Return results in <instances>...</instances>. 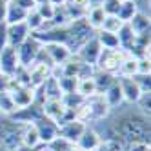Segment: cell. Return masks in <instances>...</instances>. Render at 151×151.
Masks as SVG:
<instances>
[{
	"mask_svg": "<svg viewBox=\"0 0 151 151\" xmlns=\"http://www.w3.org/2000/svg\"><path fill=\"white\" fill-rule=\"evenodd\" d=\"M120 6H122V0H102V4H100V7L106 13V17L116 15L118 9H120Z\"/></svg>",
	"mask_w": 151,
	"mask_h": 151,
	"instance_id": "cell-35",
	"label": "cell"
},
{
	"mask_svg": "<svg viewBox=\"0 0 151 151\" xmlns=\"http://www.w3.org/2000/svg\"><path fill=\"white\" fill-rule=\"evenodd\" d=\"M137 73H138V60L127 55V57L120 62V66H118L116 77H135Z\"/></svg>",
	"mask_w": 151,
	"mask_h": 151,
	"instance_id": "cell-25",
	"label": "cell"
},
{
	"mask_svg": "<svg viewBox=\"0 0 151 151\" xmlns=\"http://www.w3.org/2000/svg\"><path fill=\"white\" fill-rule=\"evenodd\" d=\"M35 127H37V131H38V138H40V144H49L53 138H57L58 137V126L57 122H53L49 120L47 116H42L38 118L37 122H33Z\"/></svg>",
	"mask_w": 151,
	"mask_h": 151,
	"instance_id": "cell-9",
	"label": "cell"
},
{
	"mask_svg": "<svg viewBox=\"0 0 151 151\" xmlns=\"http://www.w3.org/2000/svg\"><path fill=\"white\" fill-rule=\"evenodd\" d=\"M24 22L27 24L29 31L33 33V31H38V29L42 27V24H44V20H42V17L37 13V9H31V11H27V17H26V20H24Z\"/></svg>",
	"mask_w": 151,
	"mask_h": 151,
	"instance_id": "cell-31",
	"label": "cell"
},
{
	"mask_svg": "<svg viewBox=\"0 0 151 151\" xmlns=\"http://www.w3.org/2000/svg\"><path fill=\"white\" fill-rule=\"evenodd\" d=\"M44 2H47V0H35V4H44Z\"/></svg>",
	"mask_w": 151,
	"mask_h": 151,
	"instance_id": "cell-48",
	"label": "cell"
},
{
	"mask_svg": "<svg viewBox=\"0 0 151 151\" xmlns=\"http://www.w3.org/2000/svg\"><path fill=\"white\" fill-rule=\"evenodd\" d=\"M127 26L131 27V31L135 35H142V33H149V13H144V11H138L131 20L127 22Z\"/></svg>",
	"mask_w": 151,
	"mask_h": 151,
	"instance_id": "cell-18",
	"label": "cell"
},
{
	"mask_svg": "<svg viewBox=\"0 0 151 151\" xmlns=\"http://www.w3.org/2000/svg\"><path fill=\"white\" fill-rule=\"evenodd\" d=\"M142 93H151V75H135L133 77Z\"/></svg>",
	"mask_w": 151,
	"mask_h": 151,
	"instance_id": "cell-38",
	"label": "cell"
},
{
	"mask_svg": "<svg viewBox=\"0 0 151 151\" xmlns=\"http://www.w3.org/2000/svg\"><path fill=\"white\" fill-rule=\"evenodd\" d=\"M95 151H124V144L116 138H102Z\"/></svg>",
	"mask_w": 151,
	"mask_h": 151,
	"instance_id": "cell-32",
	"label": "cell"
},
{
	"mask_svg": "<svg viewBox=\"0 0 151 151\" xmlns=\"http://www.w3.org/2000/svg\"><path fill=\"white\" fill-rule=\"evenodd\" d=\"M68 4L77 7V9H82V11H88L89 7V0H68Z\"/></svg>",
	"mask_w": 151,
	"mask_h": 151,
	"instance_id": "cell-44",
	"label": "cell"
},
{
	"mask_svg": "<svg viewBox=\"0 0 151 151\" xmlns=\"http://www.w3.org/2000/svg\"><path fill=\"white\" fill-rule=\"evenodd\" d=\"M102 96H104V100H106V104L111 107V109H116V107H120L122 104H124V96H122V89H120V86H118V80H115L109 88H107L104 93H102Z\"/></svg>",
	"mask_w": 151,
	"mask_h": 151,
	"instance_id": "cell-17",
	"label": "cell"
},
{
	"mask_svg": "<svg viewBox=\"0 0 151 151\" xmlns=\"http://www.w3.org/2000/svg\"><path fill=\"white\" fill-rule=\"evenodd\" d=\"M0 151H9V149H6L4 146H0Z\"/></svg>",
	"mask_w": 151,
	"mask_h": 151,
	"instance_id": "cell-49",
	"label": "cell"
},
{
	"mask_svg": "<svg viewBox=\"0 0 151 151\" xmlns=\"http://www.w3.org/2000/svg\"><path fill=\"white\" fill-rule=\"evenodd\" d=\"M77 93L84 99H91V96L99 95L96 91V86H95V80L93 78H78L77 82Z\"/></svg>",
	"mask_w": 151,
	"mask_h": 151,
	"instance_id": "cell-26",
	"label": "cell"
},
{
	"mask_svg": "<svg viewBox=\"0 0 151 151\" xmlns=\"http://www.w3.org/2000/svg\"><path fill=\"white\" fill-rule=\"evenodd\" d=\"M137 75H151V60L149 58L138 60V73Z\"/></svg>",
	"mask_w": 151,
	"mask_h": 151,
	"instance_id": "cell-41",
	"label": "cell"
},
{
	"mask_svg": "<svg viewBox=\"0 0 151 151\" xmlns=\"http://www.w3.org/2000/svg\"><path fill=\"white\" fill-rule=\"evenodd\" d=\"M116 80H118V86H120V89H122L124 102L135 106L137 100L140 99V95H142V89L138 88L137 80L133 77H116Z\"/></svg>",
	"mask_w": 151,
	"mask_h": 151,
	"instance_id": "cell-8",
	"label": "cell"
},
{
	"mask_svg": "<svg viewBox=\"0 0 151 151\" xmlns=\"http://www.w3.org/2000/svg\"><path fill=\"white\" fill-rule=\"evenodd\" d=\"M60 100H62V104H64V107H66V109H77V107L86 100L84 96H80L77 91L75 93H64L62 96H60Z\"/></svg>",
	"mask_w": 151,
	"mask_h": 151,
	"instance_id": "cell-28",
	"label": "cell"
},
{
	"mask_svg": "<svg viewBox=\"0 0 151 151\" xmlns=\"http://www.w3.org/2000/svg\"><path fill=\"white\" fill-rule=\"evenodd\" d=\"M66 29H68V40H66V46H68V49L71 51V55L78 53V49H80L89 38H93L95 33H96V31L89 26V22L86 20V17L68 22Z\"/></svg>",
	"mask_w": 151,
	"mask_h": 151,
	"instance_id": "cell-2",
	"label": "cell"
},
{
	"mask_svg": "<svg viewBox=\"0 0 151 151\" xmlns=\"http://www.w3.org/2000/svg\"><path fill=\"white\" fill-rule=\"evenodd\" d=\"M47 146V149L49 151H68L71 146H73V142H69L68 138H64V137H57V138H53L49 144H46Z\"/></svg>",
	"mask_w": 151,
	"mask_h": 151,
	"instance_id": "cell-33",
	"label": "cell"
},
{
	"mask_svg": "<svg viewBox=\"0 0 151 151\" xmlns=\"http://www.w3.org/2000/svg\"><path fill=\"white\" fill-rule=\"evenodd\" d=\"M95 37H96V40H99V44L102 46V49H116L118 47V38L113 33H107V31L99 29L95 33Z\"/></svg>",
	"mask_w": 151,
	"mask_h": 151,
	"instance_id": "cell-27",
	"label": "cell"
},
{
	"mask_svg": "<svg viewBox=\"0 0 151 151\" xmlns=\"http://www.w3.org/2000/svg\"><path fill=\"white\" fill-rule=\"evenodd\" d=\"M93 80H95V86H96L99 95H102L116 80V77H115V75H111V73H106V71H99V69H96L95 75H93Z\"/></svg>",
	"mask_w": 151,
	"mask_h": 151,
	"instance_id": "cell-23",
	"label": "cell"
},
{
	"mask_svg": "<svg viewBox=\"0 0 151 151\" xmlns=\"http://www.w3.org/2000/svg\"><path fill=\"white\" fill-rule=\"evenodd\" d=\"M100 53H102V46L99 44L96 37H93V38H89L88 42H86V44L78 49V53H75V55H77L82 62L95 66L96 60H99V57H100Z\"/></svg>",
	"mask_w": 151,
	"mask_h": 151,
	"instance_id": "cell-10",
	"label": "cell"
},
{
	"mask_svg": "<svg viewBox=\"0 0 151 151\" xmlns=\"http://www.w3.org/2000/svg\"><path fill=\"white\" fill-rule=\"evenodd\" d=\"M42 44L38 40H35L33 37L29 35V38L26 42H22L18 47H17V57H18V64H20V68H29L31 64H33L38 57V51H40Z\"/></svg>",
	"mask_w": 151,
	"mask_h": 151,
	"instance_id": "cell-4",
	"label": "cell"
},
{
	"mask_svg": "<svg viewBox=\"0 0 151 151\" xmlns=\"http://www.w3.org/2000/svg\"><path fill=\"white\" fill-rule=\"evenodd\" d=\"M107 122L113 138H116L124 146L129 142H149V116L142 115L131 104L124 102L120 107L111 109V113L107 115Z\"/></svg>",
	"mask_w": 151,
	"mask_h": 151,
	"instance_id": "cell-1",
	"label": "cell"
},
{
	"mask_svg": "<svg viewBox=\"0 0 151 151\" xmlns=\"http://www.w3.org/2000/svg\"><path fill=\"white\" fill-rule=\"evenodd\" d=\"M127 57V53L120 47L116 49H102L99 60H96V69L99 71H106V73H111L116 77V71H118V66H120V62Z\"/></svg>",
	"mask_w": 151,
	"mask_h": 151,
	"instance_id": "cell-3",
	"label": "cell"
},
{
	"mask_svg": "<svg viewBox=\"0 0 151 151\" xmlns=\"http://www.w3.org/2000/svg\"><path fill=\"white\" fill-rule=\"evenodd\" d=\"M13 99V104L17 109H20V107H27L35 102V95H37V89L29 88V86H22V88H18L17 91H11L9 93Z\"/></svg>",
	"mask_w": 151,
	"mask_h": 151,
	"instance_id": "cell-14",
	"label": "cell"
},
{
	"mask_svg": "<svg viewBox=\"0 0 151 151\" xmlns=\"http://www.w3.org/2000/svg\"><path fill=\"white\" fill-rule=\"evenodd\" d=\"M100 140H102V137L95 131V129L88 124V127H86V131L80 135V138L77 140V144L82 151H95L96 147H99V144H100Z\"/></svg>",
	"mask_w": 151,
	"mask_h": 151,
	"instance_id": "cell-16",
	"label": "cell"
},
{
	"mask_svg": "<svg viewBox=\"0 0 151 151\" xmlns=\"http://www.w3.org/2000/svg\"><path fill=\"white\" fill-rule=\"evenodd\" d=\"M77 82H78V78H75V77H62V78H58V88H60L62 95L77 91Z\"/></svg>",
	"mask_w": 151,
	"mask_h": 151,
	"instance_id": "cell-34",
	"label": "cell"
},
{
	"mask_svg": "<svg viewBox=\"0 0 151 151\" xmlns=\"http://www.w3.org/2000/svg\"><path fill=\"white\" fill-rule=\"evenodd\" d=\"M35 9H37V13L42 17V20H44V22H49L51 17H53V13H55V6H51L49 2L37 4V6H35Z\"/></svg>",
	"mask_w": 151,
	"mask_h": 151,
	"instance_id": "cell-36",
	"label": "cell"
},
{
	"mask_svg": "<svg viewBox=\"0 0 151 151\" xmlns=\"http://www.w3.org/2000/svg\"><path fill=\"white\" fill-rule=\"evenodd\" d=\"M27 17V11L22 7H18L15 4H11L7 0V7H6V24L11 26V24H17V22H24Z\"/></svg>",
	"mask_w": 151,
	"mask_h": 151,
	"instance_id": "cell-21",
	"label": "cell"
},
{
	"mask_svg": "<svg viewBox=\"0 0 151 151\" xmlns=\"http://www.w3.org/2000/svg\"><path fill=\"white\" fill-rule=\"evenodd\" d=\"M138 11H140V9H138V4L135 2V0H122V6H120V9H118L116 17L120 18L122 22L127 24Z\"/></svg>",
	"mask_w": 151,
	"mask_h": 151,
	"instance_id": "cell-24",
	"label": "cell"
},
{
	"mask_svg": "<svg viewBox=\"0 0 151 151\" xmlns=\"http://www.w3.org/2000/svg\"><path fill=\"white\" fill-rule=\"evenodd\" d=\"M29 35H31V31L26 22H17V24L7 26V46L17 49L22 42L29 38Z\"/></svg>",
	"mask_w": 151,
	"mask_h": 151,
	"instance_id": "cell-11",
	"label": "cell"
},
{
	"mask_svg": "<svg viewBox=\"0 0 151 151\" xmlns=\"http://www.w3.org/2000/svg\"><path fill=\"white\" fill-rule=\"evenodd\" d=\"M116 38H118V47L124 49L126 53L131 49V46L135 44V38L137 35L131 31V27H129L127 24H124L120 29H118V33H116Z\"/></svg>",
	"mask_w": 151,
	"mask_h": 151,
	"instance_id": "cell-20",
	"label": "cell"
},
{
	"mask_svg": "<svg viewBox=\"0 0 151 151\" xmlns=\"http://www.w3.org/2000/svg\"><path fill=\"white\" fill-rule=\"evenodd\" d=\"M86 127H88V124H84L80 120H71L68 124H64L58 127V135L64 137V138H68L69 142H77V140L80 138V135L86 131Z\"/></svg>",
	"mask_w": 151,
	"mask_h": 151,
	"instance_id": "cell-15",
	"label": "cell"
},
{
	"mask_svg": "<svg viewBox=\"0 0 151 151\" xmlns=\"http://www.w3.org/2000/svg\"><path fill=\"white\" fill-rule=\"evenodd\" d=\"M27 75H29V88L38 89L40 86L46 82V78L51 75V64L35 60V62L27 68Z\"/></svg>",
	"mask_w": 151,
	"mask_h": 151,
	"instance_id": "cell-6",
	"label": "cell"
},
{
	"mask_svg": "<svg viewBox=\"0 0 151 151\" xmlns=\"http://www.w3.org/2000/svg\"><path fill=\"white\" fill-rule=\"evenodd\" d=\"M6 7L7 0H0V22H6Z\"/></svg>",
	"mask_w": 151,
	"mask_h": 151,
	"instance_id": "cell-45",
	"label": "cell"
},
{
	"mask_svg": "<svg viewBox=\"0 0 151 151\" xmlns=\"http://www.w3.org/2000/svg\"><path fill=\"white\" fill-rule=\"evenodd\" d=\"M104 18H106V13L102 11L100 6H89L88 11H86V20L89 22V26H91L95 31L100 29V26H102V22H104Z\"/></svg>",
	"mask_w": 151,
	"mask_h": 151,
	"instance_id": "cell-22",
	"label": "cell"
},
{
	"mask_svg": "<svg viewBox=\"0 0 151 151\" xmlns=\"http://www.w3.org/2000/svg\"><path fill=\"white\" fill-rule=\"evenodd\" d=\"M149 102H151V93H142V95H140V99L137 100L135 107H137V109L142 113V115L149 116V113H151V109H149Z\"/></svg>",
	"mask_w": 151,
	"mask_h": 151,
	"instance_id": "cell-37",
	"label": "cell"
},
{
	"mask_svg": "<svg viewBox=\"0 0 151 151\" xmlns=\"http://www.w3.org/2000/svg\"><path fill=\"white\" fill-rule=\"evenodd\" d=\"M22 147H27V149H37L40 146V138H38V131L35 124H26L22 127Z\"/></svg>",
	"mask_w": 151,
	"mask_h": 151,
	"instance_id": "cell-19",
	"label": "cell"
},
{
	"mask_svg": "<svg viewBox=\"0 0 151 151\" xmlns=\"http://www.w3.org/2000/svg\"><path fill=\"white\" fill-rule=\"evenodd\" d=\"M47 2H49L51 6H55V7H57V6H62V4H66V0H47Z\"/></svg>",
	"mask_w": 151,
	"mask_h": 151,
	"instance_id": "cell-46",
	"label": "cell"
},
{
	"mask_svg": "<svg viewBox=\"0 0 151 151\" xmlns=\"http://www.w3.org/2000/svg\"><path fill=\"white\" fill-rule=\"evenodd\" d=\"M42 113H44V116H47L49 120L57 122V126H58L64 113H66V107H64L60 99H47V100L42 102Z\"/></svg>",
	"mask_w": 151,
	"mask_h": 151,
	"instance_id": "cell-13",
	"label": "cell"
},
{
	"mask_svg": "<svg viewBox=\"0 0 151 151\" xmlns=\"http://www.w3.org/2000/svg\"><path fill=\"white\" fill-rule=\"evenodd\" d=\"M68 151H82V149H80V147H78L77 144H73V146H71V147H69Z\"/></svg>",
	"mask_w": 151,
	"mask_h": 151,
	"instance_id": "cell-47",
	"label": "cell"
},
{
	"mask_svg": "<svg viewBox=\"0 0 151 151\" xmlns=\"http://www.w3.org/2000/svg\"><path fill=\"white\" fill-rule=\"evenodd\" d=\"M18 68H20V64L17 57V49L11 46H6L0 51V73L4 77H13Z\"/></svg>",
	"mask_w": 151,
	"mask_h": 151,
	"instance_id": "cell-7",
	"label": "cell"
},
{
	"mask_svg": "<svg viewBox=\"0 0 151 151\" xmlns=\"http://www.w3.org/2000/svg\"><path fill=\"white\" fill-rule=\"evenodd\" d=\"M124 24H126V22H122V20L118 18L116 15H113V17H106V18H104V22H102L100 29H102V31H107V33L116 35V33H118V29H120Z\"/></svg>",
	"mask_w": 151,
	"mask_h": 151,
	"instance_id": "cell-30",
	"label": "cell"
},
{
	"mask_svg": "<svg viewBox=\"0 0 151 151\" xmlns=\"http://www.w3.org/2000/svg\"><path fill=\"white\" fill-rule=\"evenodd\" d=\"M42 116H44V113H42V104L33 102L27 107H20V109L13 111L7 118L11 122H17V124H33Z\"/></svg>",
	"mask_w": 151,
	"mask_h": 151,
	"instance_id": "cell-5",
	"label": "cell"
},
{
	"mask_svg": "<svg viewBox=\"0 0 151 151\" xmlns=\"http://www.w3.org/2000/svg\"><path fill=\"white\" fill-rule=\"evenodd\" d=\"M124 151H151L149 142H129L124 146Z\"/></svg>",
	"mask_w": 151,
	"mask_h": 151,
	"instance_id": "cell-40",
	"label": "cell"
},
{
	"mask_svg": "<svg viewBox=\"0 0 151 151\" xmlns=\"http://www.w3.org/2000/svg\"><path fill=\"white\" fill-rule=\"evenodd\" d=\"M11 4H15V6H18V7H22V9H26V11H31V9H35V0H9Z\"/></svg>",
	"mask_w": 151,
	"mask_h": 151,
	"instance_id": "cell-42",
	"label": "cell"
},
{
	"mask_svg": "<svg viewBox=\"0 0 151 151\" xmlns=\"http://www.w3.org/2000/svg\"><path fill=\"white\" fill-rule=\"evenodd\" d=\"M66 2H68V0H66Z\"/></svg>",
	"mask_w": 151,
	"mask_h": 151,
	"instance_id": "cell-50",
	"label": "cell"
},
{
	"mask_svg": "<svg viewBox=\"0 0 151 151\" xmlns=\"http://www.w3.org/2000/svg\"><path fill=\"white\" fill-rule=\"evenodd\" d=\"M42 49H44L51 66H55V64H64L71 57V51L68 49L66 44H42Z\"/></svg>",
	"mask_w": 151,
	"mask_h": 151,
	"instance_id": "cell-12",
	"label": "cell"
},
{
	"mask_svg": "<svg viewBox=\"0 0 151 151\" xmlns=\"http://www.w3.org/2000/svg\"><path fill=\"white\" fill-rule=\"evenodd\" d=\"M7 46V24L0 22V51Z\"/></svg>",
	"mask_w": 151,
	"mask_h": 151,
	"instance_id": "cell-43",
	"label": "cell"
},
{
	"mask_svg": "<svg viewBox=\"0 0 151 151\" xmlns=\"http://www.w3.org/2000/svg\"><path fill=\"white\" fill-rule=\"evenodd\" d=\"M13 111H17V107L13 104V99L7 91H0V115L9 116Z\"/></svg>",
	"mask_w": 151,
	"mask_h": 151,
	"instance_id": "cell-29",
	"label": "cell"
},
{
	"mask_svg": "<svg viewBox=\"0 0 151 151\" xmlns=\"http://www.w3.org/2000/svg\"><path fill=\"white\" fill-rule=\"evenodd\" d=\"M17 126V122H11L7 116H4V115H0V140H2L11 129Z\"/></svg>",
	"mask_w": 151,
	"mask_h": 151,
	"instance_id": "cell-39",
	"label": "cell"
}]
</instances>
